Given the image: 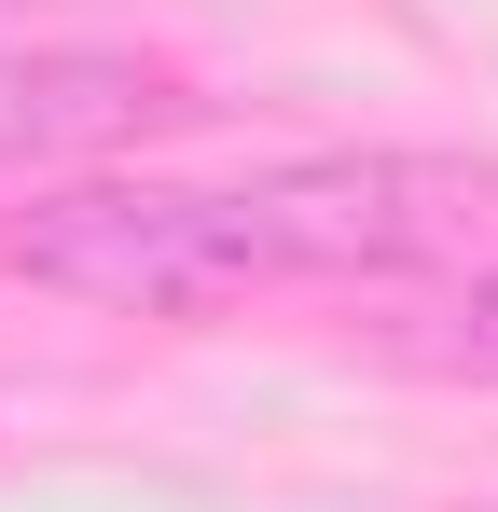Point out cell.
<instances>
[{"label": "cell", "mask_w": 498, "mask_h": 512, "mask_svg": "<svg viewBox=\"0 0 498 512\" xmlns=\"http://www.w3.org/2000/svg\"><path fill=\"white\" fill-rule=\"evenodd\" d=\"M236 208L263 236V277H402L485 222L498 180L457 153H305V167L236 180Z\"/></svg>", "instance_id": "6da1fadb"}, {"label": "cell", "mask_w": 498, "mask_h": 512, "mask_svg": "<svg viewBox=\"0 0 498 512\" xmlns=\"http://www.w3.org/2000/svg\"><path fill=\"white\" fill-rule=\"evenodd\" d=\"M0 250L28 263L42 291L139 305V319H194V305L263 291V236H249L236 194H56V208H28Z\"/></svg>", "instance_id": "7a4b0ae2"}, {"label": "cell", "mask_w": 498, "mask_h": 512, "mask_svg": "<svg viewBox=\"0 0 498 512\" xmlns=\"http://www.w3.org/2000/svg\"><path fill=\"white\" fill-rule=\"evenodd\" d=\"M166 111V70L139 56H97V42H28L0 56V167H70V153H125L153 139Z\"/></svg>", "instance_id": "3957f363"}, {"label": "cell", "mask_w": 498, "mask_h": 512, "mask_svg": "<svg viewBox=\"0 0 498 512\" xmlns=\"http://www.w3.org/2000/svg\"><path fill=\"white\" fill-rule=\"evenodd\" d=\"M429 360H457V374H498V277H471V291L443 305V333H429Z\"/></svg>", "instance_id": "277c9868"}]
</instances>
